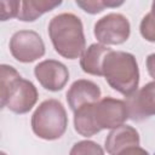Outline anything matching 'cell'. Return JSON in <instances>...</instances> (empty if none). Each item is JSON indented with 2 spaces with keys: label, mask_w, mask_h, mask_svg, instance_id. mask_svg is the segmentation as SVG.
Returning a JSON list of instances; mask_svg holds the SVG:
<instances>
[{
  "label": "cell",
  "mask_w": 155,
  "mask_h": 155,
  "mask_svg": "<svg viewBox=\"0 0 155 155\" xmlns=\"http://www.w3.org/2000/svg\"><path fill=\"white\" fill-rule=\"evenodd\" d=\"M102 91L99 86L86 79L76 80L71 84L67 92V102L73 111H76L84 105L93 104L101 99Z\"/></svg>",
  "instance_id": "30bf717a"
},
{
  "label": "cell",
  "mask_w": 155,
  "mask_h": 155,
  "mask_svg": "<svg viewBox=\"0 0 155 155\" xmlns=\"http://www.w3.org/2000/svg\"><path fill=\"white\" fill-rule=\"evenodd\" d=\"M1 155H6V154H5V153H1Z\"/></svg>",
  "instance_id": "ffe728a7"
},
{
  "label": "cell",
  "mask_w": 155,
  "mask_h": 155,
  "mask_svg": "<svg viewBox=\"0 0 155 155\" xmlns=\"http://www.w3.org/2000/svg\"><path fill=\"white\" fill-rule=\"evenodd\" d=\"M130 119L125 101L104 97L74 111L75 131L82 137H92L102 130H114Z\"/></svg>",
  "instance_id": "6da1fadb"
},
{
  "label": "cell",
  "mask_w": 155,
  "mask_h": 155,
  "mask_svg": "<svg viewBox=\"0 0 155 155\" xmlns=\"http://www.w3.org/2000/svg\"><path fill=\"white\" fill-rule=\"evenodd\" d=\"M0 6H1V11H0L1 21H7L13 17H18V13L21 10V1L2 0V1H0Z\"/></svg>",
  "instance_id": "e0dca14e"
},
{
  "label": "cell",
  "mask_w": 155,
  "mask_h": 155,
  "mask_svg": "<svg viewBox=\"0 0 155 155\" xmlns=\"http://www.w3.org/2000/svg\"><path fill=\"white\" fill-rule=\"evenodd\" d=\"M93 34L102 45H121L130 38L131 24L121 13H108L96 22Z\"/></svg>",
  "instance_id": "8992f818"
},
{
  "label": "cell",
  "mask_w": 155,
  "mask_h": 155,
  "mask_svg": "<svg viewBox=\"0 0 155 155\" xmlns=\"http://www.w3.org/2000/svg\"><path fill=\"white\" fill-rule=\"evenodd\" d=\"M130 119L143 121L155 116V81L145 84L132 96L126 98Z\"/></svg>",
  "instance_id": "9c48e42d"
},
{
  "label": "cell",
  "mask_w": 155,
  "mask_h": 155,
  "mask_svg": "<svg viewBox=\"0 0 155 155\" xmlns=\"http://www.w3.org/2000/svg\"><path fill=\"white\" fill-rule=\"evenodd\" d=\"M124 1H110V0H76V5L90 15H97L105 7H116L122 5Z\"/></svg>",
  "instance_id": "5bb4252c"
},
{
  "label": "cell",
  "mask_w": 155,
  "mask_h": 155,
  "mask_svg": "<svg viewBox=\"0 0 155 155\" xmlns=\"http://www.w3.org/2000/svg\"><path fill=\"white\" fill-rule=\"evenodd\" d=\"M120 155H150V154L145 149H143L138 145V147H131V148L124 150Z\"/></svg>",
  "instance_id": "d6986e66"
},
{
  "label": "cell",
  "mask_w": 155,
  "mask_h": 155,
  "mask_svg": "<svg viewBox=\"0 0 155 155\" xmlns=\"http://www.w3.org/2000/svg\"><path fill=\"white\" fill-rule=\"evenodd\" d=\"M140 143L138 131L128 125H121L109 132L105 138V150L109 155H120L131 147H138Z\"/></svg>",
  "instance_id": "8fae6325"
},
{
  "label": "cell",
  "mask_w": 155,
  "mask_h": 155,
  "mask_svg": "<svg viewBox=\"0 0 155 155\" xmlns=\"http://www.w3.org/2000/svg\"><path fill=\"white\" fill-rule=\"evenodd\" d=\"M34 75L39 84L51 92L63 90L69 80L68 68L62 62L54 59H46L38 63L34 68Z\"/></svg>",
  "instance_id": "ba28073f"
},
{
  "label": "cell",
  "mask_w": 155,
  "mask_h": 155,
  "mask_svg": "<svg viewBox=\"0 0 155 155\" xmlns=\"http://www.w3.org/2000/svg\"><path fill=\"white\" fill-rule=\"evenodd\" d=\"M69 155H104V150L98 143L86 139L76 142L71 147Z\"/></svg>",
  "instance_id": "2e32d148"
},
{
  "label": "cell",
  "mask_w": 155,
  "mask_h": 155,
  "mask_svg": "<svg viewBox=\"0 0 155 155\" xmlns=\"http://www.w3.org/2000/svg\"><path fill=\"white\" fill-rule=\"evenodd\" d=\"M102 73L108 85L125 97L132 96L139 85V68L136 57L125 51H110L104 57Z\"/></svg>",
  "instance_id": "3957f363"
},
{
  "label": "cell",
  "mask_w": 155,
  "mask_h": 155,
  "mask_svg": "<svg viewBox=\"0 0 155 155\" xmlns=\"http://www.w3.org/2000/svg\"><path fill=\"white\" fill-rule=\"evenodd\" d=\"M62 4L61 0L52 1V0H25L21 1V10L18 13V21L22 22H34L44 13L50 12L58 7Z\"/></svg>",
  "instance_id": "4fadbf2b"
},
{
  "label": "cell",
  "mask_w": 155,
  "mask_h": 155,
  "mask_svg": "<svg viewBox=\"0 0 155 155\" xmlns=\"http://www.w3.org/2000/svg\"><path fill=\"white\" fill-rule=\"evenodd\" d=\"M10 52L21 63H31L45 54L42 38L34 30L16 31L10 39Z\"/></svg>",
  "instance_id": "52a82bcc"
},
{
  "label": "cell",
  "mask_w": 155,
  "mask_h": 155,
  "mask_svg": "<svg viewBox=\"0 0 155 155\" xmlns=\"http://www.w3.org/2000/svg\"><path fill=\"white\" fill-rule=\"evenodd\" d=\"M48 36L54 51L67 59H76L86 50L82 22L74 13L54 16L48 23Z\"/></svg>",
  "instance_id": "7a4b0ae2"
},
{
  "label": "cell",
  "mask_w": 155,
  "mask_h": 155,
  "mask_svg": "<svg viewBox=\"0 0 155 155\" xmlns=\"http://www.w3.org/2000/svg\"><path fill=\"white\" fill-rule=\"evenodd\" d=\"M1 107L16 114H25L35 105L39 93L35 85L23 79L11 65L1 64Z\"/></svg>",
  "instance_id": "277c9868"
},
{
  "label": "cell",
  "mask_w": 155,
  "mask_h": 155,
  "mask_svg": "<svg viewBox=\"0 0 155 155\" xmlns=\"http://www.w3.org/2000/svg\"><path fill=\"white\" fill-rule=\"evenodd\" d=\"M111 48L102 45V44H92L90 45L80 57V67L84 73L96 76H103L102 73V64L104 57Z\"/></svg>",
  "instance_id": "7c38bea8"
},
{
  "label": "cell",
  "mask_w": 155,
  "mask_h": 155,
  "mask_svg": "<svg viewBox=\"0 0 155 155\" xmlns=\"http://www.w3.org/2000/svg\"><path fill=\"white\" fill-rule=\"evenodd\" d=\"M140 35L149 42H155V1L151 4L150 12L147 13L139 24Z\"/></svg>",
  "instance_id": "9a60e30c"
},
{
  "label": "cell",
  "mask_w": 155,
  "mask_h": 155,
  "mask_svg": "<svg viewBox=\"0 0 155 155\" xmlns=\"http://www.w3.org/2000/svg\"><path fill=\"white\" fill-rule=\"evenodd\" d=\"M68 127V116L63 104L58 99L44 101L31 116V130L41 139L56 140L61 138Z\"/></svg>",
  "instance_id": "5b68a950"
},
{
  "label": "cell",
  "mask_w": 155,
  "mask_h": 155,
  "mask_svg": "<svg viewBox=\"0 0 155 155\" xmlns=\"http://www.w3.org/2000/svg\"><path fill=\"white\" fill-rule=\"evenodd\" d=\"M145 64H147V70H148L149 75H150V76L154 79V81H155V53H151V54H149V56L147 57Z\"/></svg>",
  "instance_id": "ac0fdd59"
}]
</instances>
